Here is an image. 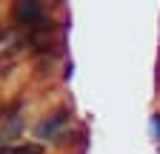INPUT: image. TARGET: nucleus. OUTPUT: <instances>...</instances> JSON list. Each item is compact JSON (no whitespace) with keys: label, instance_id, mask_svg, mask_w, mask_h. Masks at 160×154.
<instances>
[{"label":"nucleus","instance_id":"obj_1","mask_svg":"<svg viewBox=\"0 0 160 154\" xmlns=\"http://www.w3.org/2000/svg\"><path fill=\"white\" fill-rule=\"evenodd\" d=\"M66 123H69V111H66V108H60V111L52 114V117L40 120L37 128H34V134H37V140H49V137H54V134L63 128Z\"/></svg>","mask_w":160,"mask_h":154},{"label":"nucleus","instance_id":"obj_2","mask_svg":"<svg viewBox=\"0 0 160 154\" xmlns=\"http://www.w3.org/2000/svg\"><path fill=\"white\" fill-rule=\"evenodd\" d=\"M43 17H46L43 3H17V6H14V20L23 26V29L34 26L37 20H43Z\"/></svg>","mask_w":160,"mask_h":154}]
</instances>
